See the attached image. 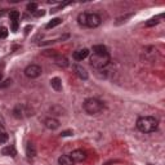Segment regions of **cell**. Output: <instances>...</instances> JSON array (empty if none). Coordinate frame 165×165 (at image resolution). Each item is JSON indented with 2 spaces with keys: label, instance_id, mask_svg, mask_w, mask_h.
<instances>
[{
  "label": "cell",
  "instance_id": "26",
  "mask_svg": "<svg viewBox=\"0 0 165 165\" xmlns=\"http://www.w3.org/2000/svg\"><path fill=\"white\" fill-rule=\"evenodd\" d=\"M8 35V31H7V29L5 27H3L1 29V31H0V39H3V38H5Z\"/></svg>",
  "mask_w": 165,
  "mask_h": 165
},
{
  "label": "cell",
  "instance_id": "24",
  "mask_svg": "<svg viewBox=\"0 0 165 165\" xmlns=\"http://www.w3.org/2000/svg\"><path fill=\"white\" fill-rule=\"evenodd\" d=\"M43 54L47 56V57H57L58 56L56 50H45V52H43Z\"/></svg>",
  "mask_w": 165,
  "mask_h": 165
},
{
  "label": "cell",
  "instance_id": "18",
  "mask_svg": "<svg viewBox=\"0 0 165 165\" xmlns=\"http://www.w3.org/2000/svg\"><path fill=\"white\" fill-rule=\"evenodd\" d=\"M8 141V134L4 130V128L0 127V143H5Z\"/></svg>",
  "mask_w": 165,
  "mask_h": 165
},
{
  "label": "cell",
  "instance_id": "16",
  "mask_svg": "<svg viewBox=\"0 0 165 165\" xmlns=\"http://www.w3.org/2000/svg\"><path fill=\"white\" fill-rule=\"evenodd\" d=\"M93 53L94 54H107V48L104 45H94L93 47Z\"/></svg>",
  "mask_w": 165,
  "mask_h": 165
},
{
  "label": "cell",
  "instance_id": "17",
  "mask_svg": "<svg viewBox=\"0 0 165 165\" xmlns=\"http://www.w3.org/2000/svg\"><path fill=\"white\" fill-rule=\"evenodd\" d=\"M61 23H62V19L61 18H53L50 22H48L47 29H53V27H56V26L61 25Z\"/></svg>",
  "mask_w": 165,
  "mask_h": 165
},
{
  "label": "cell",
  "instance_id": "13",
  "mask_svg": "<svg viewBox=\"0 0 165 165\" xmlns=\"http://www.w3.org/2000/svg\"><path fill=\"white\" fill-rule=\"evenodd\" d=\"M59 165H75V161L70 157V155H63L58 159Z\"/></svg>",
  "mask_w": 165,
  "mask_h": 165
},
{
  "label": "cell",
  "instance_id": "28",
  "mask_svg": "<svg viewBox=\"0 0 165 165\" xmlns=\"http://www.w3.org/2000/svg\"><path fill=\"white\" fill-rule=\"evenodd\" d=\"M12 84V80L10 79H7L4 81V84H0V86H1V88H5V86H8V85H10Z\"/></svg>",
  "mask_w": 165,
  "mask_h": 165
},
{
  "label": "cell",
  "instance_id": "9",
  "mask_svg": "<svg viewBox=\"0 0 165 165\" xmlns=\"http://www.w3.org/2000/svg\"><path fill=\"white\" fill-rule=\"evenodd\" d=\"M88 56H89V50L86 49V48L80 49V50H76V52L74 53V58L76 59V61H83V59H85Z\"/></svg>",
  "mask_w": 165,
  "mask_h": 165
},
{
  "label": "cell",
  "instance_id": "4",
  "mask_svg": "<svg viewBox=\"0 0 165 165\" xmlns=\"http://www.w3.org/2000/svg\"><path fill=\"white\" fill-rule=\"evenodd\" d=\"M41 67L38 65H30L26 67L25 70V75L27 77H30V79H36V77H39L41 75Z\"/></svg>",
  "mask_w": 165,
  "mask_h": 165
},
{
  "label": "cell",
  "instance_id": "5",
  "mask_svg": "<svg viewBox=\"0 0 165 165\" xmlns=\"http://www.w3.org/2000/svg\"><path fill=\"white\" fill-rule=\"evenodd\" d=\"M101 25V17L95 13H86V21H85V26L88 27H98Z\"/></svg>",
  "mask_w": 165,
  "mask_h": 165
},
{
  "label": "cell",
  "instance_id": "27",
  "mask_svg": "<svg viewBox=\"0 0 165 165\" xmlns=\"http://www.w3.org/2000/svg\"><path fill=\"white\" fill-rule=\"evenodd\" d=\"M68 136H72V132L71 130H65L61 133V137H68Z\"/></svg>",
  "mask_w": 165,
  "mask_h": 165
},
{
  "label": "cell",
  "instance_id": "10",
  "mask_svg": "<svg viewBox=\"0 0 165 165\" xmlns=\"http://www.w3.org/2000/svg\"><path fill=\"white\" fill-rule=\"evenodd\" d=\"M25 110H26V107L23 106V104H17L16 107H14V110H13V115H14V118H17V119H22L23 116V113H26L25 112Z\"/></svg>",
  "mask_w": 165,
  "mask_h": 165
},
{
  "label": "cell",
  "instance_id": "21",
  "mask_svg": "<svg viewBox=\"0 0 165 165\" xmlns=\"http://www.w3.org/2000/svg\"><path fill=\"white\" fill-rule=\"evenodd\" d=\"M77 21H79L80 25H84L85 26V21H86V13H81L79 14V17H77Z\"/></svg>",
  "mask_w": 165,
  "mask_h": 165
},
{
  "label": "cell",
  "instance_id": "20",
  "mask_svg": "<svg viewBox=\"0 0 165 165\" xmlns=\"http://www.w3.org/2000/svg\"><path fill=\"white\" fill-rule=\"evenodd\" d=\"M9 18H10V21L19 19V12L18 10H12L10 14H9Z\"/></svg>",
  "mask_w": 165,
  "mask_h": 165
},
{
  "label": "cell",
  "instance_id": "14",
  "mask_svg": "<svg viewBox=\"0 0 165 165\" xmlns=\"http://www.w3.org/2000/svg\"><path fill=\"white\" fill-rule=\"evenodd\" d=\"M50 85H52V88L57 92L62 91V81L59 77H53V79L50 80Z\"/></svg>",
  "mask_w": 165,
  "mask_h": 165
},
{
  "label": "cell",
  "instance_id": "23",
  "mask_svg": "<svg viewBox=\"0 0 165 165\" xmlns=\"http://www.w3.org/2000/svg\"><path fill=\"white\" fill-rule=\"evenodd\" d=\"M18 21L19 19L10 21V22H12V31H13V32H17V30H18Z\"/></svg>",
  "mask_w": 165,
  "mask_h": 165
},
{
  "label": "cell",
  "instance_id": "8",
  "mask_svg": "<svg viewBox=\"0 0 165 165\" xmlns=\"http://www.w3.org/2000/svg\"><path fill=\"white\" fill-rule=\"evenodd\" d=\"M74 68H75V72H76V75L80 77V79H83V80H86V79H88V72H86V70L83 67V66L75 65Z\"/></svg>",
  "mask_w": 165,
  "mask_h": 165
},
{
  "label": "cell",
  "instance_id": "19",
  "mask_svg": "<svg viewBox=\"0 0 165 165\" xmlns=\"http://www.w3.org/2000/svg\"><path fill=\"white\" fill-rule=\"evenodd\" d=\"M27 10L31 12V13H35L38 10V4L36 3H30V4H27Z\"/></svg>",
  "mask_w": 165,
  "mask_h": 165
},
{
  "label": "cell",
  "instance_id": "11",
  "mask_svg": "<svg viewBox=\"0 0 165 165\" xmlns=\"http://www.w3.org/2000/svg\"><path fill=\"white\" fill-rule=\"evenodd\" d=\"M1 154L5 155V156H12V157H14V156L17 155V151L16 148H14V146H5L4 148L1 150Z\"/></svg>",
  "mask_w": 165,
  "mask_h": 165
},
{
  "label": "cell",
  "instance_id": "2",
  "mask_svg": "<svg viewBox=\"0 0 165 165\" xmlns=\"http://www.w3.org/2000/svg\"><path fill=\"white\" fill-rule=\"evenodd\" d=\"M84 110L89 115H95V113L101 112L103 110V103L100 100H97V98H88L84 102Z\"/></svg>",
  "mask_w": 165,
  "mask_h": 165
},
{
  "label": "cell",
  "instance_id": "3",
  "mask_svg": "<svg viewBox=\"0 0 165 165\" xmlns=\"http://www.w3.org/2000/svg\"><path fill=\"white\" fill-rule=\"evenodd\" d=\"M110 62V54H94L93 53L92 58H91V65L94 68H103L104 66H107V63Z\"/></svg>",
  "mask_w": 165,
  "mask_h": 165
},
{
  "label": "cell",
  "instance_id": "6",
  "mask_svg": "<svg viewBox=\"0 0 165 165\" xmlns=\"http://www.w3.org/2000/svg\"><path fill=\"white\" fill-rule=\"evenodd\" d=\"M70 157L72 159L75 163H81L86 159V154L83 151V150H75L70 154Z\"/></svg>",
  "mask_w": 165,
  "mask_h": 165
},
{
  "label": "cell",
  "instance_id": "7",
  "mask_svg": "<svg viewBox=\"0 0 165 165\" xmlns=\"http://www.w3.org/2000/svg\"><path fill=\"white\" fill-rule=\"evenodd\" d=\"M44 125L50 130H56V129L59 128V121L54 118H48L44 120Z\"/></svg>",
  "mask_w": 165,
  "mask_h": 165
},
{
  "label": "cell",
  "instance_id": "12",
  "mask_svg": "<svg viewBox=\"0 0 165 165\" xmlns=\"http://www.w3.org/2000/svg\"><path fill=\"white\" fill-rule=\"evenodd\" d=\"M26 155L29 157H35L36 156V147L32 142H29L27 146H26Z\"/></svg>",
  "mask_w": 165,
  "mask_h": 165
},
{
  "label": "cell",
  "instance_id": "1",
  "mask_svg": "<svg viewBox=\"0 0 165 165\" xmlns=\"http://www.w3.org/2000/svg\"><path fill=\"white\" fill-rule=\"evenodd\" d=\"M159 121L154 116H143L137 120V128L139 129L142 133H151L157 129Z\"/></svg>",
  "mask_w": 165,
  "mask_h": 165
},
{
  "label": "cell",
  "instance_id": "29",
  "mask_svg": "<svg viewBox=\"0 0 165 165\" xmlns=\"http://www.w3.org/2000/svg\"><path fill=\"white\" fill-rule=\"evenodd\" d=\"M31 29H32L31 26H27V27L25 29V32H26V34H29V32H30V30H31Z\"/></svg>",
  "mask_w": 165,
  "mask_h": 165
},
{
  "label": "cell",
  "instance_id": "22",
  "mask_svg": "<svg viewBox=\"0 0 165 165\" xmlns=\"http://www.w3.org/2000/svg\"><path fill=\"white\" fill-rule=\"evenodd\" d=\"M157 23H159L157 18H152V19H150L148 22H146V27H152V26H156Z\"/></svg>",
  "mask_w": 165,
  "mask_h": 165
},
{
  "label": "cell",
  "instance_id": "25",
  "mask_svg": "<svg viewBox=\"0 0 165 165\" xmlns=\"http://www.w3.org/2000/svg\"><path fill=\"white\" fill-rule=\"evenodd\" d=\"M32 14H34L35 17H43L44 14H45V10H43V9H41V10H36L35 13H32Z\"/></svg>",
  "mask_w": 165,
  "mask_h": 165
},
{
  "label": "cell",
  "instance_id": "30",
  "mask_svg": "<svg viewBox=\"0 0 165 165\" xmlns=\"http://www.w3.org/2000/svg\"><path fill=\"white\" fill-rule=\"evenodd\" d=\"M1 79H3V75H1V72H0V81H1Z\"/></svg>",
  "mask_w": 165,
  "mask_h": 165
},
{
  "label": "cell",
  "instance_id": "15",
  "mask_svg": "<svg viewBox=\"0 0 165 165\" xmlns=\"http://www.w3.org/2000/svg\"><path fill=\"white\" fill-rule=\"evenodd\" d=\"M54 63L57 66H59V67H67V65H68V61H67V58H65V57H62V56H57L54 57Z\"/></svg>",
  "mask_w": 165,
  "mask_h": 165
}]
</instances>
